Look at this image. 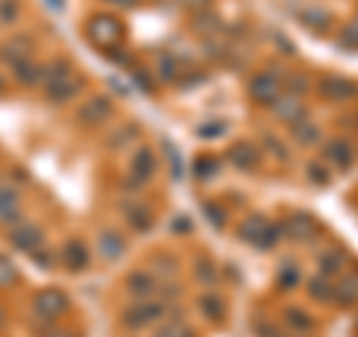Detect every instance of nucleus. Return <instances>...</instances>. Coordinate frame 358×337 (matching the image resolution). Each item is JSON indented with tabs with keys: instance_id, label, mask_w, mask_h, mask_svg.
I'll list each match as a JSON object with an SVG mask.
<instances>
[{
	"instance_id": "nucleus-50",
	"label": "nucleus",
	"mask_w": 358,
	"mask_h": 337,
	"mask_svg": "<svg viewBox=\"0 0 358 337\" xmlns=\"http://www.w3.org/2000/svg\"><path fill=\"white\" fill-rule=\"evenodd\" d=\"M131 78H134V81H138V84H141V89H147V93H150V89H152V78H150V72H143V69H138V72H134Z\"/></svg>"
},
{
	"instance_id": "nucleus-6",
	"label": "nucleus",
	"mask_w": 358,
	"mask_h": 337,
	"mask_svg": "<svg viewBox=\"0 0 358 337\" xmlns=\"http://www.w3.org/2000/svg\"><path fill=\"white\" fill-rule=\"evenodd\" d=\"M317 93H320L322 102L343 105V102H352V99H358V84L350 81V78H343V75H322L317 81Z\"/></svg>"
},
{
	"instance_id": "nucleus-59",
	"label": "nucleus",
	"mask_w": 358,
	"mask_h": 337,
	"mask_svg": "<svg viewBox=\"0 0 358 337\" xmlns=\"http://www.w3.org/2000/svg\"><path fill=\"white\" fill-rule=\"evenodd\" d=\"M355 331H358V317H355Z\"/></svg>"
},
{
	"instance_id": "nucleus-33",
	"label": "nucleus",
	"mask_w": 358,
	"mask_h": 337,
	"mask_svg": "<svg viewBox=\"0 0 358 337\" xmlns=\"http://www.w3.org/2000/svg\"><path fill=\"white\" fill-rule=\"evenodd\" d=\"M284 322L289 325V329H296L299 334H310L313 329H317V322H313V317L305 308H287L284 310Z\"/></svg>"
},
{
	"instance_id": "nucleus-28",
	"label": "nucleus",
	"mask_w": 358,
	"mask_h": 337,
	"mask_svg": "<svg viewBox=\"0 0 358 337\" xmlns=\"http://www.w3.org/2000/svg\"><path fill=\"white\" fill-rule=\"evenodd\" d=\"M138 138H141V126H138V122H122V126H117L114 131L108 134V150H114V152L126 150Z\"/></svg>"
},
{
	"instance_id": "nucleus-40",
	"label": "nucleus",
	"mask_w": 358,
	"mask_h": 337,
	"mask_svg": "<svg viewBox=\"0 0 358 337\" xmlns=\"http://www.w3.org/2000/svg\"><path fill=\"white\" fill-rule=\"evenodd\" d=\"M305 176L310 185H320V188L331 185V171H329V164H322V162H310L305 167Z\"/></svg>"
},
{
	"instance_id": "nucleus-24",
	"label": "nucleus",
	"mask_w": 358,
	"mask_h": 337,
	"mask_svg": "<svg viewBox=\"0 0 358 337\" xmlns=\"http://www.w3.org/2000/svg\"><path fill=\"white\" fill-rule=\"evenodd\" d=\"M289 134H293V141L301 150H310L322 141V129L317 126V122H310V117L301 120V122H293V126H289Z\"/></svg>"
},
{
	"instance_id": "nucleus-53",
	"label": "nucleus",
	"mask_w": 358,
	"mask_h": 337,
	"mask_svg": "<svg viewBox=\"0 0 358 337\" xmlns=\"http://www.w3.org/2000/svg\"><path fill=\"white\" fill-rule=\"evenodd\" d=\"M179 3H182V6H188V9H194V13H197V9L209 6V0H179Z\"/></svg>"
},
{
	"instance_id": "nucleus-37",
	"label": "nucleus",
	"mask_w": 358,
	"mask_h": 337,
	"mask_svg": "<svg viewBox=\"0 0 358 337\" xmlns=\"http://www.w3.org/2000/svg\"><path fill=\"white\" fill-rule=\"evenodd\" d=\"M275 280H278V287H281L284 293H289V289H296V287L301 284V272H299V266H293V263H284L281 268H278Z\"/></svg>"
},
{
	"instance_id": "nucleus-11",
	"label": "nucleus",
	"mask_w": 358,
	"mask_h": 337,
	"mask_svg": "<svg viewBox=\"0 0 358 337\" xmlns=\"http://www.w3.org/2000/svg\"><path fill=\"white\" fill-rule=\"evenodd\" d=\"M159 280H155V275L150 272V268H138V272H131L126 278V293L134 299V301H150L159 296Z\"/></svg>"
},
{
	"instance_id": "nucleus-51",
	"label": "nucleus",
	"mask_w": 358,
	"mask_h": 337,
	"mask_svg": "<svg viewBox=\"0 0 358 337\" xmlns=\"http://www.w3.org/2000/svg\"><path fill=\"white\" fill-rule=\"evenodd\" d=\"M173 233H192V221H188V215H176Z\"/></svg>"
},
{
	"instance_id": "nucleus-15",
	"label": "nucleus",
	"mask_w": 358,
	"mask_h": 337,
	"mask_svg": "<svg viewBox=\"0 0 358 337\" xmlns=\"http://www.w3.org/2000/svg\"><path fill=\"white\" fill-rule=\"evenodd\" d=\"M322 159L334 164L338 171H350L355 162V150L346 138H331V141H326V147H322Z\"/></svg>"
},
{
	"instance_id": "nucleus-39",
	"label": "nucleus",
	"mask_w": 358,
	"mask_h": 337,
	"mask_svg": "<svg viewBox=\"0 0 358 337\" xmlns=\"http://www.w3.org/2000/svg\"><path fill=\"white\" fill-rule=\"evenodd\" d=\"M227 131H230V122H227V120H209V122H203V126L194 129V134H197V138H203V141L224 138Z\"/></svg>"
},
{
	"instance_id": "nucleus-35",
	"label": "nucleus",
	"mask_w": 358,
	"mask_h": 337,
	"mask_svg": "<svg viewBox=\"0 0 358 337\" xmlns=\"http://www.w3.org/2000/svg\"><path fill=\"white\" fill-rule=\"evenodd\" d=\"M155 75H159L162 84H176L179 81V63L173 54H159V69H155Z\"/></svg>"
},
{
	"instance_id": "nucleus-57",
	"label": "nucleus",
	"mask_w": 358,
	"mask_h": 337,
	"mask_svg": "<svg viewBox=\"0 0 358 337\" xmlns=\"http://www.w3.org/2000/svg\"><path fill=\"white\" fill-rule=\"evenodd\" d=\"M3 93H6V78L0 75V96H3Z\"/></svg>"
},
{
	"instance_id": "nucleus-25",
	"label": "nucleus",
	"mask_w": 358,
	"mask_h": 337,
	"mask_svg": "<svg viewBox=\"0 0 358 337\" xmlns=\"http://www.w3.org/2000/svg\"><path fill=\"white\" fill-rule=\"evenodd\" d=\"M13 78H15V84H21V87H39L42 78H45V63H36L30 57L24 63L13 66Z\"/></svg>"
},
{
	"instance_id": "nucleus-54",
	"label": "nucleus",
	"mask_w": 358,
	"mask_h": 337,
	"mask_svg": "<svg viewBox=\"0 0 358 337\" xmlns=\"http://www.w3.org/2000/svg\"><path fill=\"white\" fill-rule=\"evenodd\" d=\"M105 3H110V6H117V9H131L138 0H105Z\"/></svg>"
},
{
	"instance_id": "nucleus-18",
	"label": "nucleus",
	"mask_w": 358,
	"mask_h": 337,
	"mask_svg": "<svg viewBox=\"0 0 358 337\" xmlns=\"http://www.w3.org/2000/svg\"><path fill=\"white\" fill-rule=\"evenodd\" d=\"M122 215H126V224L134 233H150L155 224V212L147 203H138V200H131V203L122 209Z\"/></svg>"
},
{
	"instance_id": "nucleus-49",
	"label": "nucleus",
	"mask_w": 358,
	"mask_h": 337,
	"mask_svg": "<svg viewBox=\"0 0 358 337\" xmlns=\"http://www.w3.org/2000/svg\"><path fill=\"white\" fill-rule=\"evenodd\" d=\"M266 147L272 150V152H275V155H278V159H281V162H289V152L284 150V143L278 141V138H266Z\"/></svg>"
},
{
	"instance_id": "nucleus-29",
	"label": "nucleus",
	"mask_w": 358,
	"mask_h": 337,
	"mask_svg": "<svg viewBox=\"0 0 358 337\" xmlns=\"http://www.w3.org/2000/svg\"><path fill=\"white\" fill-rule=\"evenodd\" d=\"M72 75H75V66L66 60V57H57V60L45 63L42 87H54V84H60V81H66V78H72Z\"/></svg>"
},
{
	"instance_id": "nucleus-48",
	"label": "nucleus",
	"mask_w": 358,
	"mask_h": 337,
	"mask_svg": "<svg viewBox=\"0 0 358 337\" xmlns=\"http://www.w3.org/2000/svg\"><path fill=\"white\" fill-rule=\"evenodd\" d=\"M257 334H260V337H287L281 329H275V325H272V322H266V320L257 322Z\"/></svg>"
},
{
	"instance_id": "nucleus-4",
	"label": "nucleus",
	"mask_w": 358,
	"mask_h": 337,
	"mask_svg": "<svg viewBox=\"0 0 358 337\" xmlns=\"http://www.w3.org/2000/svg\"><path fill=\"white\" fill-rule=\"evenodd\" d=\"M167 317V305L159 299H150V301H134L131 308L122 310V325L131 331H141L152 322H162Z\"/></svg>"
},
{
	"instance_id": "nucleus-7",
	"label": "nucleus",
	"mask_w": 358,
	"mask_h": 337,
	"mask_svg": "<svg viewBox=\"0 0 358 337\" xmlns=\"http://www.w3.org/2000/svg\"><path fill=\"white\" fill-rule=\"evenodd\" d=\"M110 117H114V102H110V96H105V93L84 99V105L78 108V114H75V120L81 122V126H87V129L105 126Z\"/></svg>"
},
{
	"instance_id": "nucleus-19",
	"label": "nucleus",
	"mask_w": 358,
	"mask_h": 337,
	"mask_svg": "<svg viewBox=\"0 0 358 337\" xmlns=\"http://www.w3.org/2000/svg\"><path fill=\"white\" fill-rule=\"evenodd\" d=\"M197 308H200V313H203L209 322H215V325H221L224 320H227V301H224L215 293V289H206V293H200Z\"/></svg>"
},
{
	"instance_id": "nucleus-47",
	"label": "nucleus",
	"mask_w": 358,
	"mask_h": 337,
	"mask_svg": "<svg viewBox=\"0 0 358 337\" xmlns=\"http://www.w3.org/2000/svg\"><path fill=\"white\" fill-rule=\"evenodd\" d=\"M224 51H227V45H221L218 39H209V42H206V57L221 60V57H224ZM227 54H230V51H227Z\"/></svg>"
},
{
	"instance_id": "nucleus-23",
	"label": "nucleus",
	"mask_w": 358,
	"mask_h": 337,
	"mask_svg": "<svg viewBox=\"0 0 358 337\" xmlns=\"http://www.w3.org/2000/svg\"><path fill=\"white\" fill-rule=\"evenodd\" d=\"M99 254L108 263H117L122 254H126V239L117 230H102L99 233Z\"/></svg>"
},
{
	"instance_id": "nucleus-26",
	"label": "nucleus",
	"mask_w": 358,
	"mask_h": 337,
	"mask_svg": "<svg viewBox=\"0 0 358 337\" xmlns=\"http://www.w3.org/2000/svg\"><path fill=\"white\" fill-rule=\"evenodd\" d=\"M334 305H341V308L358 305V275H343L334 284Z\"/></svg>"
},
{
	"instance_id": "nucleus-41",
	"label": "nucleus",
	"mask_w": 358,
	"mask_h": 337,
	"mask_svg": "<svg viewBox=\"0 0 358 337\" xmlns=\"http://www.w3.org/2000/svg\"><path fill=\"white\" fill-rule=\"evenodd\" d=\"M200 209H203V215L209 218V224H212L215 230L227 227V209H224L221 203H215V200H203V203H200Z\"/></svg>"
},
{
	"instance_id": "nucleus-12",
	"label": "nucleus",
	"mask_w": 358,
	"mask_h": 337,
	"mask_svg": "<svg viewBox=\"0 0 358 337\" xmlns=\"http://www.w3.org/2000/svg\"><path fill=\"white\" fill-rule=\"evenodd\" d=\"M33 51H36V42H33V36H27V33H15L13 39H6L3 45H0V60L9 63V66H18L33 57Z\"/></svg>"
},
{
	"instance_id": "nucleus-22",
	"label": "nucleus",
	"mask_w": 358,
	"mask_h": 337,
	"mask_svg": "<svg viewBox=\"0 0 358 337\" xmlns=\"http://www.w3.org/2000/svg\"><path fill=\"white\" fill-rule=\"evenodd\" d=\"M221 27H224V21H221V15H218L212 6L197 9L194 18H192V30H194V33H200V36H206V39L215 36V33H218Z\"/></svg>"
},
{
	"instance_id": "nucleus-46",
	"label": "nucleus",
	"mask_w": 358,
	"mask_h": 337,
	"mask_svg": "<svg viewBox=\"0 0 358 337\" xmlns=\"http://www.w3.org/2000/svg\"><path fill=\"white\" fill-rule=\"evenodd\" d=\"M33 260H36L42 268H54V263H57V257H54L51 251H45V245L39 251H33Z\"/></svg>"
},
{
	"instance_id": "nucleus-56",
	"label": "nucleus",
	"mask_w": 358,
	"mask_h": 337,
	"mask_svg": "<svg viewBox=\"0 0 358 337\" xmlns=\"http://www.w3.org/2000/svg\"><path fill=\"white\" fill-rule=\"evenodd\" d=\"M45 3H48L51 9H63V0H45Z\"/></svg>"
},
{
	"instance_id": "nucleus-32",
	"label": "nucleus",
	"mask_w": 358,
	"mask_h": 337,
	"mask_svg": "<svg viewBox=\"0 0 358 337\" xmlns=\"http://www.w3.org/2000/svg\"><path fill=\"white\" fill-rule=\"evenodd\" d=\"M221 173V159H215V155H197L194 159V179L197 182H212Z\"/></svg>"
},
{
	"instance_id": "nucleus-36",
	"label": "nucleus",
	"mask_w": 358,
	"mask_h": 337,
	"mask_svg": "<svg viewBox=\"0 0 358 337\" xmlns=\"http://www.w3.org/2000/svg\"><path fill=\"white\" fill-rule=\"evenodd\" d=\"M313 84H310V78L305 75V72H289V75H284V89L289 96H299V99H305V93L310 89Z\"/></svg>"
},
{
	"instance_id": "nucleus-52",
	"label": "nucleus",
	"mask_w": 358,
	"mask_h": 337,
	"mask_svg": "<svg viewBox=\"0 0 358 337\" xmlns=\"http://www.w3.org/2000/svg\"><path fill=\"white\" fill-rule=\"evenodd\" d=\"M275 42H278V45H281V48H284V54H287V57H289V54H296V51H293V42H289L287 36H281V33H275Z\"/></svg>"
},
{
	"instance_id": "nucleus-45",
	"label": "nucleus",
	"mask_w": 358,
	"mask_h": 337,
	"mask_svg": "<svg viewBox=\"0 0 358 337\" xmlns=\"http://www.w3.org/2000/svg\"><path fill=\"white\" fill-rule=\"evenodd\" d=\"M15 18H18V0H0V21L13 24Z\"/></svg>"
},
{
	"instance_id": "nucleus-2",
	"label": "nucleus",
	"mask_w": 358,
	"mask_h": 337,
	"mask_svg": "<svg viewBox=\"0 0 358 337\" xmlns=\"http://www.w3.org/2000/svg\"><path fill=\"white\" fill-rule=\"evenodd\" d=\"M155 171H159V159H155L152 147H147V143H138L134 152H131L129 173H126V179H122V188H131V191L143 188L155 176Z\"/></svg>"
},
{
	"instance_id": "nucleus-17",
	"label": "nucleus",
	"mask_w": 358,
	"mask_h": 337,
	"mask_svg": "<svg viewBox=\"0 0 358 337\" xmlns=\"http://www.w3.org/2000/svg\"><path fill=\"white\" fill-rule=\"evenodd\" d=\"M21 197L15 188L9 185H0V224L3 227H15V224H21Z\"/></svg>"
},
{
	"instance_id": "nucleus-34",
	"label": "nucleus",
	"mask_w": 358,
	"mask_h": 337,
	"mask_svg": "<svg viewBox=\"0 0 358 337\" xmlns=\"http://www.w3.org/2000/svg\"><path fill=\"white\" fill-rule=\"evenodd\" d=\"M281 236H284V224H266V230L260 233V239L254 242L257 251H275L281 245Z\"/></svg>"
},
{
	"instance_id": "nucleus-21",
	"label": "nucleus",
	"mask_w": 358,
	"mask_h": 337,
	"mask_svg": "<svg viewBox=\"0 0 358 337\" xmlns=\"http://www.w3.org/2000/svg\"><path fill=\"white\" fill-rule=\"evenodd\" d=\"M150 272L155 275V280L159 284H171V280L179 275V257L173 254H167V251H159L150 260Z\"/></svg>"
},
{
	"instance_id": "nucleus-30",
	"label": "nucleus",
	"mask_w": 358,
	"mask_h": 337,
	"mask_svg": "<svg viewBox=\"0 0 358 337\" xmlns=\"http://www.w3.org/2000/svg\"><path fill=\"white\" fill-rule=\"evenodd\" d=\"M266 215H260V212H254V215H248V218H242V224L236 227V236H239V242H248V245H254L257 239H260V233L266 230Z\"/></svg>"
},
{
	"instance_id": "nucleus-55",
	"label": "nucleus",
	"mask_w": 358,
	"mask_h": 337,
	"mask_svg": "<svg viewBox=\"0 0 358 337\" xmlns=\"http://www.w3.org/2000/svg\"><path fill=\"white\" fill-rule=\"evenodd\" d=\"M45 337H78L75 331H51V334H45Z\"/></svg>"
},
{
	"instance_id": "nucleus-1",
	"label": "nucleus",
	"mask_w": 358,
	"mask_h": 337,
	"mask_svg": "<svg viewBox=\"0 0 358 337\" xmlns=\"http://www.w3.org/2000/svg\"><path fill=\"white\" fill-rule=\"evenodd\" d=\"M84 30H87V39L93 42L96 48H102V54L110 51V48H120L122 36H126V27H122V21L117 15H110V13L90 15Z\"/></svg>"
},
{
	"instance_id": "nucleus-9",
	"label": "nucleus",
	"mask_w": 358,
	"mask_h": 337,
	"mask_svg": "<svg viewBox=\"0 0 358 337\" xmlns=\"http://www.w3.org/2000/svg\"><path fill=\"white\" fill-rule=\"evenodd\" d=\"M9 245H13L15 251L33 254L45 245V233H42V227H36V224L21 221V224H15V227H9Z\"/></svg>"
},
{
	"instance_id": "nucleus-38",
	"label": "nucleus",
	"mask_w": 358,
	"mask_h": 337,
	"mask_svg": "<svg viewBox=\"0 0 358 337\" xmlns=\"http://www.w3.org/2000/svg\"><path fill=\"white\" fill-rule=\"evenodd\" d=\"M152 337H197L182 320H162L159 331H155Z\"/></svg>"
},
{
	"instance_id": "nucleus-16",
	"label": "nucleus",
	"mask_w": 358,
	"mask_h": 337,
	"mask_svg": "<svg viewBox=\"0 0 358 337\" xmlns=\"http://www.w3.org/2000/svg\"><path fill=\"white\" fill-rule=\"evenodd\" d=\"M81 89H84V78L75 72L72 78H66L60 84L45 87V99H48L51 105H66V102H72V99L81 96Z\"/></svg>"
},
{
	"instance_id": "nucleus-58",
	"label": "nucleus",
	"mask_w": 358,
	"mask_h": 337,
	"mask_svg": "<svg viewBox=\"0 0 358 337\" xmlns=\"http://www.w3.org/2000/svg\"><path fill=\"white\" fill-rule=\"evenodd\" d=\"M0 325H3V308H0Z\"/></svg>"
},
{
	"instance_id": "nucleus-10",
	"label": "nucleus",
	"mask_w": 358,
	"mask_h": 337,
	"mask_svg": "<svg viewBox=\"0 0 358 337\" xmlns=\"http://www.w3.org/2000/svg\"><path fill=\"white\" fill-rule=\"evenodd\" d=\"M260 147L257 143H251V141H236L233 147L227 150V164H233L236 171H242V173H251V171H257L260 167Z\"/></svg>"
},
{
	"instance_id": "nucleus-20",
	"label": "nucleus",
	"mask_w": 358,
	"mask_h": 337,
	"mask_svg": "<svg viewBox=\"0 0 358 337\" xmlns=\"http://www.w3.org/2000/svg\"><path fill=\"white\" fill-rule=\"evenodd\" d=\"M296 18L301 21V27H308L310 33H329V27H331V13L322 6L296 9Z\"/></svg>"
},
{
	"instance_id": "nucleus-43",
	"label": "nucleus",
	"mask_w": 358,
	"mask_h": 337,
	"mask_svg": "<svg viewBox=\"0 0 358 337\" xmlns=\"http://www.w3.org/2000/svg\"><path fill=\"white\" fill-rule=\"evenodd\" d=\"M338 48H346V51H358V18L350 21L343 30H341V36H338Z\"/></svg>"
},
{
	"instance_id": "nucleus-14",
	"label": "nucleus",
	"mask_w": 358,
	"mask_h": 337,
	"mask_svg": "<svg viewBox=\"0 0 358 337\" xmlns=\"http://www.w3.org/2000/svg\"><path fill=\"white\" fill-rule=\"evenodd\" d=\"M272 110H275V117H278V120L287 122V126L308 120V105L301 102L299 96H289V93H281V96H278V99H275V105H272Z\"/></svg>"
},
{
	"instance_id": "nucleus-5",
	"label": "nucleus",
	"mask_w": 358,
	"mask_h": 337,
	"mask_svg": "<svg viewBox=\"0 0 358 337\" xmlns=\"http://www.w3.org/2000/svg\"><path fill=\"white\" fill-rule=\"evenodd\" d=\"M66 310H69V296H66L60 287H45L36 293V299H33V313H36L42 322H57Z\"/></svg>"
},
{
	"instance_id": "nucleus-8",
	"label": "nucleus",
	"mask_w": 358,
	"mask_h": 337,
	"mask_svg": "<svg viewBox=\"0 0 358 337\" xmlns=\"http://www.w3.org/2000/svg\"><path fill=\"white\" fill-rule=\"evenodd\" d=\"M284 236H289L293 242H313V239H320L322 236V227H320V221L308 215V212H293L287 221H284Z\"/></svg>"
},
{
	"instance_id": "nucleus-3",
	"label": "nucleus",
	"mask_w": 358,
	"mask_h": 337,
	"mask_svg": "<svg viewBox=\"0 0 358 337\" xmlns=\"http://www.w3.org/2000/svg\"><path fill=\"white\" fill-rule=\"evenodd\" d=\"M284 93V72L281 69H263L248 81V96L254 105L272 108L275 99Z\"/></svg>"
},
{
	"instance_id": "nucleus-42",
	"label": "nucleus",
	"mask_w": 358,
	"mask_h": 337,
	"mask_svg": "<svg viewBox=\"0 0 358 337\" xmlns=\"http://www.w3.org/2000/svg\"><path fill=\"white\" fill-rule=\"evenodd\" d=\"M18 280V266L13 257H6V254H0V289H6V287H13Z\"/></svg>"
},
{
	"instance_id": "nucleus-31",
	"label": "nucleus",
	"mask_w": 358,
	"mask_h": 337,
	"mask_svg": "<svg viewBox=\"0 0 358 337\" xmlns=\"http://www.w3.org/2000/svg\"><path fill=\"white\" fill-rule=\"evenodd\" d=\"M308 296L313 301H322V305H331V301H334V284L326 275H313L308 280Z\"/></svg>"
},
{
	"instance_id": "nucleus-13",
	"label": "nucleus",
	"mask_w": 358,
	"mask_h": 337,
	"mask_svg": "<svg viewBox=\"0 0 358 337\" xmlns=\"http://www.w3.org/2000/svg\"><path fill=\"white\" fill-rule=\"evenodd\" d=\"M57 257H60L66 272H87L90 268V251L81 239H66Z\"/></svg>"
},
{
	"instance_id": "nucleus-44",
	"label": "nucleus",
	"mask_w": 358,
	"mask_h": 337,
	"mask_svg": "<svg viewBox=\"0 0 358 337\" xmlns=\"http://www.w3.org/2000/svg\"><path fill=\"white\" fill-rule=\"evenodd\" d=\"M194 275H197V280H203L206 287H212L218 280V272L212 268V263L209 260H197V268H194Z\"/></svg>"
},
{
	"instance_id": "nucleus-27",
	"label": "nucleus",
	"mask_w": 358,
	"mask_h": 337,
	"mask_svg": "<svg viewBox=\"0 0 358 337\" xmlns=\"http://www.w3.org/2000/svg\"><path fill=\"white\" fill-rule=\"evenodd\" d=\"M346 263H350V254L343 248H326L320 254V275H326V278L341 275L346 268Z\"/></svg>"
}]
</instances>
